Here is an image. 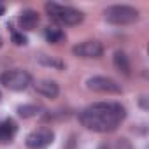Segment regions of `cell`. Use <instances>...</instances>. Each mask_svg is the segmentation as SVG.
Segmentation results:
<instances>
[{"mask_svg": "<svg viewBox=\"0 0 149 149\" xmlns=\"http://www.w3.org/2000/svg\"><path fill=\"white\" fill-rule=\"evenodd\" d=\"M126 109L119 102H95L79 112V121L86 130L111 133L125 121Z\"/></svg>", "mask_w": 149, "mask_h": 149, "instance_id": "cell-1", "label": "cell"}, {"mask_svg": "<svg viewBox=\"0 0 149 149\" xmlns=\"http://www.w3.org/2000/svg\"><path fill=\"white\" fill-rule=\"evenodd\" d=\"M44 9H46V13L49 14L51 19H54L56 23L65 25V26L79 25L84 19V14L81 11L74 9L70 6H61V4H56V2H46Z\"/></svg>", "mask_w": 149, "mask_h": 149, "instance_id": "cell-2", "label": "cell"}, {"mask_svg": "<svg viewBox=\"0 0 149 149\" xmlns=\"http://www.w3.org/2000/svg\"><path fill=\"white\" fill-rule=\"evenodd\" d=\"M104 16L109 23L112 25H118V26H125V25H132L135 21H139L140 18V13L132 7V6H109L105 11H104Z\"/></svg>", "mask_w": 149, "mask_h": 149, "instance_id": "cell-3", "label": "cell"}, {"mask_svg": "<svg viewBox=\"0 0 149 149\" xmlns=\"http://www.w3.org/2000/svg\"><path fill=\"white\" fill-rule=\"evenodd\" d=\"M32 74L21 68H14V70H6L0 76V83H2L7 90L11 91H23L32 84Z\"/></svg>", "mask_w": 149, "mask_h": 149, "instance_id": "cell-4", "label": "cell"}, {"mask_svg": "<svg viewBox=\"0 0 149 149\" xmlns=\"http://www.w3.org/2000/svg\"><path fill=\"white\" fill-rule=\"evenodd\" d=\"M86 88L95 93H105V95H121L123 88L118 81L105 77V76H93L86 81Z\"/></svg>", "mask_w": 149, "mask_h": 149, "instance_id": "cell-5", "label": "cell"}, {"mask_svg": "<svg viewBox=\"0 0 149 149\" xmlns=\"http://www.w3.org/2000/svg\"><path fill=\"white\" fill-rule=\"evenodd\" d=\"M53 140H54V132L51 128H39L26 135L25 144L28 149H46L53 144Z\"/></svg>", "mask_w": 149, "mask_h": 149, "instance_id": "cell-6", "label": "cell"}, {"mask_svg": "<svg viewBox=\"0 0 149 149\" xmlns=\"http://www.w3.org/2000/svg\"><path fill=\"white\" fill-rule=\"evenodd\" d=\"M72 53L77 58H100L104 54V46L98 40H84L74 46Z\"/></svg>", "mask_w": 149, "mask_h": 149, "instance_id": "cell-7", "label": "cell"}, {"mask_svg": "<svg viewBox=\"0 0 149 149\" xmlns=\"http://www.w3.org/2000/svg\"><path fill=\"white\" fill-rule=\"evenodd\" d=\"M18 133V123L13 118L0 121V144H11Z\"/></svg>", "mask_w": 149, "mask_h": 149, "instance_id": "cell-8", "label": "cell"}, {"mask_svg": "<svg viewBox=\"0 0 149 149\" xmlns=\"http://www.w3.org/2000/svg\"><path fill=\"white\" fill-rule=\"evenodd\" d=\"M35 91L46 98H56L60 95V86L56 81H51V79H40L33 84Z\"/></svg>", "mask_w": 149, "mask_h": 149, "instance_id": "cell-9", "label": "cell"}, {"mask_svg": "<svg viewBox=\"0 0 149 149\" xmlns=\"http://www.w3.org/2000/svg\"><path fill=\"white\" fill-rule=\"evenodd\" d=\"M18 21H19V26H21L23 30H33V28L39 25V14H37V11H33V9H25V11L19 14Z\"/></svg>", "mask_w": 149, "mask_h": 149, "instance_id": "cell-10", "label": "cell"}, {"mask_svg": "<svg viewBox=\"0 0 149 149\" xmlns=\"http://www.w3.org/2000/svg\"><path fill=\"white\" fill-rule=\"evenodd\" d=\"M114 67L118 68V72L125 74V76H130L132 65H130V60H128L125 51H116L114 53Z\"/></svg>", "mask_w": 149, "mask_h": 149, "instance_id": "cell-11", "label": "cell"}, {"mask_svg": "<svg viewBox=\"0 0 149 149\" xmlns=\"http://www.w3.org/2000/svg\"><path fill=\"white\" fill-rule=\"evenodd\" d=\"M44 39L49 42V44H61L65 42L67 35L61 28H56V26H47L44 28Z\"/></svg>", "mask_w": 149, "mask_h": 149, "instance_id": "cell-12", "label": "cell"}, {"mask_svg": "<svg viewBox=\"0 0 149 149\" xmlns=\"http://www.w3.org/2000/svg\"><path fill=\"white\" fill-rule=\"evenodd\" d=\"M37 61L44 67H49V68H56V70H63L65 68V63L54 56H49V54H37Z\"/></svg>", "mask_w": 149, "mask_h": 149, "instance_id": "cell-13", "label": "cell"}, {"mask_svg": "<svg viewBox=\"0 0 149 149\" xmlns=\"http://www.w3.org/2000/svg\"><path fill=\"white\" fill-rule=\"evenodd\" d=\"M40 111H42V107L40 105H35V104H23V105L18 107V114L23 119H30V118L37 116Z\"/></svg>", "mask_w": 149, "mask_h": 149, "instance_id": "cell-14", "label": "cell"}, {"mask_svg": "<svg viewBox=\"0 0 149 149\" xmlns=\"http://www.w3.org/2000/svg\"><path fill=\"white\" fill-rule=\"evenodd\" d=\"M13 42H14L16 46H26V44H28V39H26V35H25L23 32L13 30Z\"/></svg>", "mask_w": 149, "mask_h": 149, "instance_id": "cell-15", "label": "cell"}, {"mask_svg": "<svg viewBox=\"0 0 149 149\" xmlns=\"http://www.w3.org/2000/svg\"><path fill=\"white\" fill-rule=\"evenodd\" d=\"M116 149H133V147H132V144L128 142V139H118Z\"/></svg>", "mask_w": 149, "mask_h": 149, "instance_id": "cell-16", "label": "cell"}, {"mask_svg": "<svg viewBox=\"0 0 149 149\" xmlns=\"http://www.w3.org/2000/svg\"><path fill=\"white\" fill-rule=\"evenodd\" d=\"M4 11H6V7H4L2 4H0V16H2V14H4Z\"/></svg>", "mask_w": 149, "mask_h": 149, "instance_id": "cell-17", "label": "cell"}, {"mask_svg": "<svg viewBox=\"0 0 149 149\" xmlns=\"http://www.w3.org/2000/svg\"><path fill=\"white\" fill-rule=\"evenodd\" d=\"M98 149H109V147H107V144H102V146H100Z\"/></svg>", "mask_w": 149, "mask_h": 149, "instance_id": "cell-18", "label": "cell"}, {"mask_svg": "<svg viewBox=\"0 0 149 149\" xmlns=\"http://www.w3.org/2000/svg\"><path fill=\"white\" fill-rule=\"evenodd\" d=\"M2 44H4V40H2V37H0V47H2Z\"/></svg>", "mask_w": 149, "mask_h": 149, "instance_id": "cell-19", "label": "cell"}, {"mask_svg": "<svg viewBox=\"0 0 149 149\" xmlns=\"http://www.w3.org/2000/svg\"><path fill=\"white\" fill-rule=\"evenodd\" d=\"M0 98H2V93H0Z\"/></svg>", "mask_w": 149, "mask_h": 149, "instance_id": "cell-20", "label": "cell"}]
</instances>
